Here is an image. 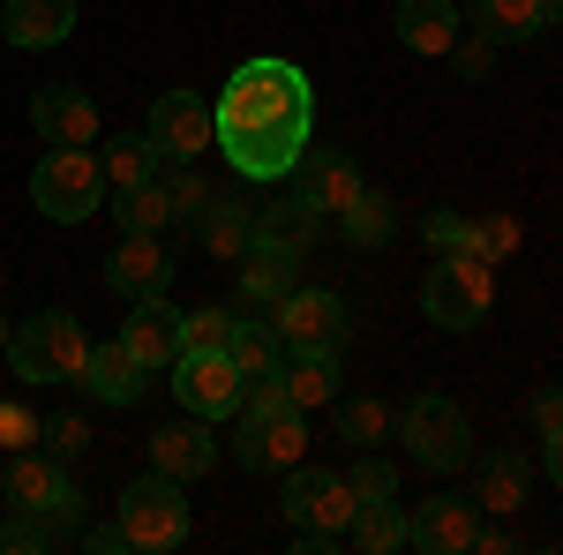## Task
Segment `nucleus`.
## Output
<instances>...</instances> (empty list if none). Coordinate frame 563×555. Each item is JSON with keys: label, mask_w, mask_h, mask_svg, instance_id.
<instances>
[{"label": "nucleus", "mask_w": 563, "mask_h": 555, "mask_svg": "<svg viewBox=\"0 0 563 555\" xmlns=\"http://www.w3.org/2000/svg\"><path fill=\"white\" fill-rule=\"evenodd\" d=\"M308 121H316V90L294 60L263 53V60H241L225 76V98H218V151L241 180H286L308 151Z\"/></svg>", "instance_id": "f257e3e1"}, {"label": "nucleus", "mask_w": 563, "mask_h": 555, "mask_svg": "<svg viewBox=\"0 0 563 555\" xmlns=\"http://www.w3.org/2000/svg\"><path fill=\"white\" fill-rule=\"evenodd\" d=\"M84 353H90V338L68 308H45V315L8 331V368L23 384H76L84 376Z\"/></svg>", "instance_id": "f03ea898"}, {"label": "nucleus", "mask_w": 563, "mask_h": 555, "mask_svg": "<svg viewBox=\"0 0 563 555\" xmlns=\"http://www.w3.org/2000/svg\"><path fill=\"white\" fill-rule=\"evenodd\" d=\"M31 203H38L53 225H84L90 211H106V166L90 143H60L45 151L38 173H31Z\"/></svg>", "instance_id": "7ed1b4c3"}, {"label": "nucleus", "mask_w": 563, "mask_h": 555, "mask_svg": "<svg viewBox=\"0 0 563 555\" xmlns=\"http://www.w3.org/2000/svg\"><path fill=\"white\" fill-rule=\"evenodd\" d=\"M488 300H496V270L474 248L435 256L429 278H421V315H429L435 331H474L481 315H488Z\"/></svg>", "instance_id": "20e7f679"}, {"label": "nucleus", "mask_w": 563, "mask_h": 555, "mask_svg": "<svg viewBox=\"0 0 563 555\" xmlns=\"http://www.w3.org/2000/svg\"><path fill=\"white\" fill-rule=\"evenodd\" d=\"M121 533H129V555H174L188 541V503H180V480L166 473H143L121 488Z\"/></svg>", "instance_id": "39448f33"}, {"label": "nucleus", "mask_w": 563, "mask_h": 555, "mask_svg": "<svg viewBox=\"0 0 563 555\" xmlns=\"http://www.w3.org/2000/svg\"><path fill=\"white\" fill-rule=\"evenodd\" d=\"M398 443H406V458H421L429 473H459L474 451V428H466V413L451 406V398H435V390H421L406 413H398Z\"/></svg>", "instance_id": "423d86ee"}, {"label": "nucleus", "mask_w": 563, "mask_h": 555, "mask_svg": "<svg viewBox=\"0 0 563 555\" xmlns=\"http://www.w3.org/2000/svg\"><path fill=\"white\" fill-rule=\"evenodd\" d=\"M271 331L286 338V353H346L353 338V308L323 286H294V293L271 308Z\"/></svg>", "instance_id": "0eeeda50"}, {"label": "nucleus", "mask_w": 563, "mask_h": 555, "mask_svg": "<svg viewBox=\"0 0 563 555\" xmlns=\"http://www.w3.org/2000/svg\"><path fill=\"white\" fill-rule=\"evenodd\" d=\"M166 376H174L180 413H196V421H233L249 398V376L233 368V353H180Z\"/></svg>", "instance_id": "6e6552de"}, {"label": "nucleus", "mask_w": 563, "mask_h": 555, "mask_svg": "<svg viewBox=\"0 0 563 555\" xmlns=\"http://www.w3.org/2000/svg\"><path fill=\"white\" fill-rule=\"evenodd\" d=\"M143 135H151V151H158L166 166H196V158H203V151L218 143V106L188 98V90H166V98L151 106Z\"/></svg>", "instance_id": "1a4fd4ad"}, {"label": "nucleus", "mask_w": 563, "mask_h": 555, "mask_svg": "<svg viewBox=\"0 0 563 555\" xmlns=\"http://www.w3.org/2000/svg\"><path fill=\"white\" fill-rule=\"evenodd\" d=\"M241 473H286L301 466L308 451V413L301 406H278V413H241Z\"/></svg>", "instance_id": "9d476101"}, {"label": "nucleus", "mask_w": 563, "mask_h": 555, "mask_svg": "<svg viewBox=\"0 0 563 555\" xmlns=\"http://www.w3.org/2000/svg\"><path fill=\"white\" fill-rule=\"evenodd\" d=\"M286 518L294 525H316V533H346L353 518V480L331 466H286Z\"/></svg>", "instance_id": "9b49d317"}, {"label": "nucleus", "mask_w": 563, "mask_h": 555, "mask_svg": "<svg viewBox=\"0 0 563 555\" xmlns=\"http://www.w3.org/2000/svg\"><path fill=\"white\" fill-rule=\"evenodd\" d=\"M481 503L474 496H429L421 511H406V548L421 555H474Z\"/></svg>", "instance_id": "f8f14e48"}, {"label": "nucleus", "mask_w": 563, "mask_h": 555, "mask_svg": "<svg viewBox=\"0 0 563 555\" xmlns=\"http://www.w3.org/2000/svg\"><path fill=\"white\" fill-rule=\"evenodd\" d=\"M166 278H174V263L158 248V233H121L113 241V256H106L113 300H151V293H166Z\"/></svg>", "instance_id": "ddd939ff"}, {"label": "nucleus", "mask_w": 563, "mask_h": 555, "mask_svg": "<svg viewBox=\"0 0 563 555\" xmlns=\"http://www.w3.org/2000/svg\"><path fill=\"white\" fill-rule=\"evenodd\" d=\"M121 345L143 360V376H166L180 360V315L166 308V293L151 300H129V323H121Z\"/></svg>", "instance_id": "4468645a"}, {"label": "nucleus", "mask_w": 563, "mask_h": 555, "mask_svg": "<svg viewBox=\"0 0 563 555\" xmlns=\"http://www.w3.org/2000/svg\"><path fill=\"white\" fill-rule=\"evenodd\" d=\"M294 173H301V188H294V196H301L308 211H323V218H339L353 196H361V166H353L346 151H331V143H308Z\"/></svg>", "instance_id": "2eb2a0df"}, {"label": "nucleus", "mask_w": 563, "mask_h": 555, "mask_svg": "<svg viewBox=\"0 0 563 555\" xmlns=\"http://www.w3.org/2000/svg\"><path fill=\"white\" fill-rule=\"evenodd\" d=\"M31 129L60 151V143H98V106L76 84H38L31 90Z\"/></svg>", "instance_id": "dca6fc26"}, {"label": "nucleus", "mask_w": 563, "mask_h": 555, "mask_svg": "<svg viewBox=\"0 0 563 555\" xmlns=\"http://www.w3.org/2000/svg\"><path fill=\"white\" fill-rule=\"evenodd\" d=\"M218 466V435H211V421H174V428H158L151 435V473H166V480H203V473Z\"/></svg>", "instance_id": "f3484780"}, {"label": "nucleus", "mask_w": 563, "mask_h": 555, "mask_svg": "<svg viewBox=\"0 0 563 555\" xmlns=\"http://www.w3.org/2000/svg\"><path fill=\"white\" fill-rule=\"evenodd\" d=\"M233 278H241V300H249V308H278V300L301 286V256H286V248H271V241H249V248L233 256Z\"/></svg>", "instance_id": "a211bd4d"}, {"label": "nucleus", "mask_w": 563, "mask_h": 555, "mask_svg": "<svg viewBox=\"0 0 563 555\" xmlns=\"http://www.w3.org/2000/svg\"><path fill=\"white\" fill-rule=\"evenodd\" d=\"M76 31V0H8L0 8V38L23 45V53H45Z\"/></svg>", "instance_id": "6ab92c4d"}, {"label": "nucleus", "mask_w": 563, "mask_h": 555, "mask_svg": "<svg viewBox=\"0 0 563 555\" xmlns=\"http://www.w3.org/2000/svg\"><path fill=\"white\" fill-rule=\"evenodd\" d=\"M76 384H84L98 406H135V398H143V360H135L121 338H106V345L84 353V376H76Z\"/></svg>", "instance_id": "aec40b11"}, {"label": "nucleus", "mask_w": 563, "mask_h": 555, "mask_svg": "<svg viewBox=\"0 0 563 555\" xmlns=\"http://www.w3.org/2000/svg\"><path fill=\"white\" fill-rule=\"evenodd\" d=\"M474 503L488 518H519L533 503V466H526L519 451H488L481 473H474Z\"/></svg>", "instance_id": "412c9836"}, {"label": "nucleus", "mask_w": 563, "mask_h": 555, "mask_svg": "<svg viewBox=\"0 0 563 555\" xmlns=\"http://www.w3.org/2000/svg\"><path fill=\"white\" fill-rule=\"evenodd\" d=\"M390 23H398V45H406V53H429V60H435V53H451L459 31H466L459 0H398Z\"/></svg>", "instance_id": "4be33fe9"}, {"label": "nucleus", "mask_w": 563, "mask_h": 555, "mask_svg": "<svg viewBox=\"0 0 563 555\" xmlns=\"http://www.w3.org/2000/svg\"><path fill=\"white\" fill-rule=\"evenodd\" d=\"M60 488H68V473H60V458H53L45 443L8 451V503H15V511H53Z\"/></svg>", "instance_id": "5701e85b"}, {"label": "nucleus", "mask_w": 563, "mask_h": 555, "mask_svg": "<svg viewBox=\"0 0 563 555\" xmlns=\"http://www.w3.org/2000/svg\"><path fill=\"white\" fill-rule=\"evenodd\" d=\"M459 15H466V31L488 38V45H526V38L549 31V23H541V0H466Z\"/></svg>", "instance_id": "b1692460"}, {"label": "nucleus", "mask_w": 563, "mask_h": 555, "mask_svg": "<svg viewBox=\"0 0 563 555\" xmlns=\"http://www.w3.org/2000/svg\"><path fill=\"white\" fill-rule=\"evenodd\" d=\"M278 384H286V398L301 406V413H316V406H339V353H286L278 360Z\"/></svg>", "instance_id": "393cba45"}, {"label": "nucleus", "mask_w": 563, "mask_h": 555, "mask_svg": "<svg viewBox=\"0 0 563 555\" xmlns=\"http://www.w3.org/2000/svg\"><path fill=\"white\" fill-rule=\"evenodd\" d=\"M196 241H203L218 263H233L249 241H256V211H249L241 196H211V211L196 218Z\"/></svg>", "instance_id": "a878e982"}, {"label": "nucleus", "mask_w": 563, "mask_h": 555, "mask_svg": "<svg viewBox=\"0 0 563 555\" xmlns=\"http://www.w3.org/2000/svg\"><path fill=\"white\" fill-rule=\"evenodd\" d=\"M256 241H271V248H286V256H308V248L323 241V211H308L301 196H286V203H271V211H256Z\"/></svg>", "instance_id": "bb28decb"}, {"label": "nucleus", "mask_w": 563, "mask_h": 555, "mask_svg": "<svg viewBox=\"0 0 563 555\" xmlns=\"http://www.w3.org/2000/svg\"><path fill=\"white\" fill-rule=\"evenodd\" d=\"M346 541H353L361 555H398V548H406V511H398V496L353 503V518H346Z\"/></svg>", "instance_id": "cd10ccee"}, {"label": "nucleus", "mask_w": 563, "mask_h": 555, "mask_svg": "<svg viewBox=\"0 0 563 555\" xmlns=\"http://www.w3.org/2000/svg\"><path fill=\"white\" fill-rule=\"evenodd\" d=\"M98 166H106V196H121V188H143V180H158V151H151V135H113L106 151H98Z\"/></svg>", "instance_id": "c85d7f7f"}, {"label": "nucleus", "mask_w": 563, "mask_h": 555, "mask_svg": "<svg viewBox=\"0 0 563 555\" xmlns=\"http://www.w3.org/2000/svg\"><path fill=\"white\" fill-rule=\"evenodd\" d=\"M339 233H346L353 248H384L390 233H398V203H390V196H376V188H361L346 211H339Z\"/></svg>", "instance_id": "c756f323"}, {"label": "nucleus", "mask_w": 563, "mask_h": 555, "mask_svg": "<svg viewBox=\"0 0 563 555\" xmlns=\"http://www.w3.org/2000/svg\"><path fill=\"white\" fill-rule=\"evenodd\" d=\"M106 211L121 218V233H166L174 225V196H166V180H143V188H121Z\"/></svg>", "instance_id": "7c9ffc66"}, {"label": "nucleus", "mask_w": 563, "mask_h": 555, "mask_svg": "<svg viewBox=\"0 0 563 555\" xmlns=\"http://www.w3.org/2000/svg\"><path fill=\"white\" fill-rule=\"evenodd\" d=\"M225 353H233V368L256 384V376H278V360H286V338H278L271 323H233V345H225Z\"/></svg>", "instance_id": "2f4dec72"}, {"label": "nucleus", "mask_w": 563, "mask_h": 555, "mask_svg": "<svg viewBox=\"0 0 563 555\" xmlns=\"http://www.w3.org/2000/svg\"><path fill=\"white\" fill-rule=\"evenodd\" d=\"M339 435H346L353 451L390 443V406H384V398H346V390H339Z\"/></svg>", "instance_id": "473e14b6"}, {"label": "nucleus", "mask_w": 563, "mask_h": 555, "mask_svg": "<svg viewBox=\"0 0 563 555\" xmlns=\"http://www.w3.org/2000/svg\"><path fill=\"white\" fill-rule=\"evenodd\" d=\"M233 308H196V315H180V353H225L233 345Z\"/></svg>", "instance_id": "72a5a7b5"}, {"label": "nucleus", "mask_w": 563, "mask_h": 555, "mask_svg": "<svg viewBox=\"0 0 563 555\" xmlns=\"http://www.w3.org/2000/svg\"><path fill=\"white\" fill-rule=\"evenodd\" d=\"M0 548H8V555H45V548H68V541H60V525H53V518L15 511V525H0Z\"/></svg>", "instance_id": "f704fd0d"}, {"label": "nucleus", "mask_w": 563, "mask_h": 555, "mask_svg": "<svg viewBox=\"0 0 563 555\" xmlns=\"http://www.w3.org/2000/svg\"><path fill=\"white\" fill-rule=\"evenodd\" d=\"M38 443L68 466V458H84V451H90V421H84V413H53V421H38Z\"/></svg>", "instance_id": "c9c22d12"}, {"label": "nucleus", "mask_w": 563, "mask_h": 555, "mask_svg": "<svg viewBox=\"0 0 563 555\" xmlns=\"http://www.w3.org/2000/svg\"><path fill=\"white\" fill-rule=\"evenodd\" d=\"M346 480H353V503H376V496H398V466H390V458H376V451H361Z\"/></svg>", "instance_id": "e433bc0d"}, {"label": "nucleus", "mask_w": 563, "mask_h": 555, "mask_svg": "<svg viewBox=\"0 0 563 555\" xmlns=\"http://www.w3.org/2000/svg\"><path fill=\"white\" fill-rule=\"evenodd\" d=\"M166 196H174V218H203L218 188H211L196 166H174V173H166Z\"/></svg>", "instance_id": "4c0bfd02"}, {"label": "nucleus", "mask_w": 563, "mask_h": 555, "mask_svg": "<svg viewBox=\"0 0 563 555\" xmlns=\"http://www.w3.org/2000/svg\"><path fill=\"white\" fill-rule=\"evenodd\" d=\"M38 443V413L23 398H0V451H31Z\"/></svg>", "instance_id": "58836bf2"}, {"label": "nucleus", "mask_w": 563, "mask_h": 555, "mask_svg": "<svg viewBox=\"0 0 563 555\" xmlns=\"http://www.w3.org/2000/svg\"><path fill=\"white\" fill-rule=\"evenodd\" d=\"M429 248H435V256H459V248H474V218L435 211V218H429Z\"/></svg>", "instance_id": "ea45409f"}, {"label": "nucleus", "mask_w": 563, "mask_h": 555, "mask_svg": "<svg viewBox=\"0 0 563 555\" xmlns=\"http://www.w3.org/2000/svg\"><path fill=\"white\" fill-rule=\"evenodd\" d=\"M511 248H519V218H481L474 225V256H511Z\"/></svg>", "instance_id": "a19ab883"}, {"label": "nucleus", "mask_w": 563, "mask_h": 555, "mask_svg": "<svg viewBox=\"0 0 563 555\" xmlns=\"http://www.w3.org/2000/svg\"><path fill=\"white\" fill-rule=\"evenodd\" d=\"M451 60H459V76H466V84H481V76L496 68V45H488V38H474V31H459Z\"/></svg>", "instance_id": "79ce46f5"}, {"label": "nucleus", "mask_w": 563, "mask_h": 555, "mask_svg": "<svg viewBox=\"0 0 563 555\" xmlns=\"http://www.w3.org/2000/svg\"><path fill=\"white\" fill-rule=\"evenodd\" d=\"M76 548H90V555H129V533H121V518H113V525H84V533H76Z\"/></svg>", "instance_id": "37998d69"}, {"label": "nucleus", "mask_w": 563, "mask_h": 555, "mask_svg": "<svg viewBox=\"0 0 563 555\" xmlns=\"http://www.w3.org/2000/svg\"><path fill=\"white\" fill-rule=\"evenodd\" d=\"M474 548H481V555H519L526 541L511 533V525H481V533H474Z\"/></svg>", "instance_id": "c03bdc74"}, {"label": "nucleus", "mask_w": 563, "mask_h": 555, "mask_svg": "<svg viewBox=\"0 0 563 555\" xmlns=\"http://www.w3.org/2000/svg\"><path fill=\"white\" fill-rule=\"evenodd\" d=\"M533 428H541V435L563 428V390H541V398H533Z\"/></svg>", "instance_id": "a18cd8bd"}, {"label": "nucleus", "mask_w": 563, "mask_h": 555, "mask_svg": "<svg viewBox=\"0 0 563 555\" xmlns=\"http://www.w3.org/2000/svg\"><path fill=\"white\" fill-rule=\"evenodd\" d=\"M541 466H549V480L563 488V428H556V435H541Z\"/></svg>", "instance_id": "49530a36"}, {"label": "nucleus", "mask_w": 563, "mask_h": 555, "mask_svg": "<svg viewBox=\"0 0 563 555\" xmlns=\"http://www.w3.org/2000/svg\"><path fill=\"white\" fill-rule=\"evenodd\" d=\"M541 23H563V0H541Z\"/></svg>", "instance_id": "de8ad7c7"}, {"label": "nucleus", "mask_w": 563, "mask_h": 555, "mask_svg": "<svg viewBox=\"0 0 563 555\" xmlns=\"http://www.w3.org/2000/svg\"><path fill=\"white\" fill-rule=\"evenodd\" d=\"M0 353H8V315H0Z\"/></svg>", "instance_id": "09e8293b"}]
</instances>
